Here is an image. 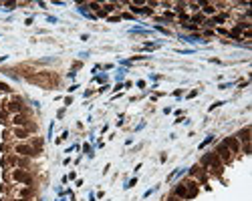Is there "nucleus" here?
<instances>
[{"label":"nucleus","mask_w":252,"mask_h":201,"mask_svg":"<svg viewBox=\"0 0 252 201\" xmlns=\"http://www.w3.org/2000/svg\"><path fill=\"white\" fill-rule=\"evenodd\" d=\"M16 151H18L20 155H34L32 147H28V145H18V147H16Z\"/></svg>","instance_id":"1"},{"label":"nucleus","mask_w":252,"mask_h":201,"mask_svg":"<svg viewBox=\"0 0 252 201\" xmlns=\"http://www.w3.org/2000/svg\"><path fill=\"white\" fill-rule=\"evenodd\" d=\"M204 10H206V12H208V14H212V12H214V10H216V8H212V6H206V8H204Z\"/></svg>","instance_id":"5"},{"label":"nucleus","mask_w":252,"mask_h":201,"mask_svg":"<svg viewBox=\"0 0 252 201\" xmlns=\"http://www.w3.org/2000/svg\"><path fill=\"white\" fill-rule=\"evenodd\" d=\"M26 121H28V119H26L24 115H16L12 123H14V125H26Z\"/></svg>","instance_id":"3"},{"label":"nucleus","mask_w":252,"mask_h":201,"mask_svg":"<svg viewBox=\"0 0 252 201\" xmlns=\"http://www.w3.org/2000/svg\"><path fill=\"white\" fill-rule=\"evenodd\" d=\"M14 133L18 135V137H20V139H24V137H28V133H26V131H22V129H16V131H14Z\"/></svg>","instance_id":"4"},{"label":"nucleus","mask_w":252,"mask_h":201,"mask_svg":"<svg viewBox=\"0 0 252 201\" xmlns=\"http://www.w3.org/2000/svg\"><path fill=\"white\" fill-rule=\"evenodd\" d=\"M22 201H28V199H22Z\"/></svg>","instance_id":"6"},{"label":"nucleus","mask_w":252,"mask_h":201,"mask_svg":"<svg viewBox=\"0 0 252 201\" xmlns=\"http://www.w3.org/2000/svg\"><path fill=\"white\" fill-rule=\"evenodd\" d=\"M14 179H20V181H30V177H28L24 171H14Z\"/></svg>","instance_id":"2"}]
</instances>
